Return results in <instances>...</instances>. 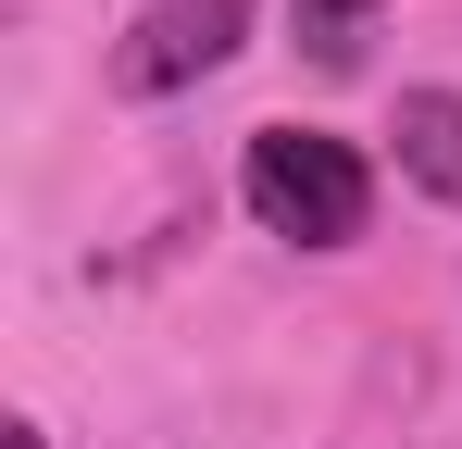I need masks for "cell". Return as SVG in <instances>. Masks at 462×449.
<instances>
[{
    "mask_svg": "<svg viewBox=\"0 0 462 449\" xmlns=\"http://www.w3.org/2000/svg\"><path fill=\"white\" fill-rule=\"evenodd\" d=\"M237 188H250L263 237H300V250H350V237L375 224V175H363V150L325 138V125H263L250 162H237Z\"/></svg>",
    "mask_w": 462,
    "mask_h": 449,
    "instance_id": "1",
    "label": "cell"
},
{
    "mask_svg": "<svg viewBox=\"0 0 462 449\" xmlns=\"http://www.w3.org/2000/svg\"><path fill=\"white\" fill-rule=\"evenodd\" d=\"M237 25H250V0H151L138 38L113 50V87H125V100H162V87L213 75V63L237 50Z\"/></svg>",
    "mask_w": 462,
    "mask_h": 449,
    "instance_id": "2",
    "label": "cell"
},
{
    "mask_svg": "<svg viewBox=\"0 0 462 449\" xmlns=\"http://www.w3.org/2000/svg\"><path fill=\"white\" fill-rule=\"evenodd\" d=\"M387 138H400V175L462 213V87H400V125Z\"/></svg>",
    "mask_w": 462,
    "mask_h": 449,
    "instance_id": "3",
    "label": "cell"
},
{
    "mask_svg": "<svg viewBox=\"0 0 462 449\" xmlns=\"http://www.w3.org/2000/svg\"><path fill=\"white\" fill-rule=\"evenodd\" d=\"M288 25H300L312 75H363V50H375V0H300Z\"/></svg>",
    "mask_w": 462,
    "mask_h": 449,
    "instance_id": "4",
    "label": "cell"
},
{
    "mask_svg": "<svg viewBox=\"0 0 462 449\" xmlns=\"http://www.w3.org/2000/svg\"><path fill=\"white\" fill-rule=\"evenodd\" d=\"M13 449H38V425H13Z\"/></svg>",
    "mask_w": 462,
    "mask_h": 449,
    "instance_id": "5",
    "label": "cell"
}]
</instances>
